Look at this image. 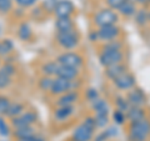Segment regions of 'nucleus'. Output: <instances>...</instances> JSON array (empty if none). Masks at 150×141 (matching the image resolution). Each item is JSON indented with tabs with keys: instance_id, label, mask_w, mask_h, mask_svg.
I'll return each mask as SVG.
<instances>
[{
	"instance_id": "nucleus-1",
	"label": "nucleus",
	"mask_w": 150,
	"mask_h": 141,
	"mask_svg": "<svg viewBox=\"0 0 150 141\" xmlns=\"http://www.w3.org/2000/svg\"><path fill=\"white\" fill-rule=\"evenodd\" d=\"M150 136V120L146 117L143 120L130 123L129 126V141H146Z\"/></svg>"
},
{
	"instance_id": "nucleus-2",
	"label": "nucleus",
	"mask_w": 150,
	"mask_h": 141,
	"mask_svg": "<svg viewBox=\"0 0 150 141\" xmlns=\"http://www.w3.org/2000/svg\"><path fill=\"white\" fill-rule=\"evenodd\" d=\"M99 61L104 68H109V66H112V65L121 64L124 61L123 50L104 48L99 55Z\"/></svg>"
},
{
	"instance_id": "nucleus-3",
	"label": "nucleus",
	"mask_w": 150,
	"mask_h": 141,
	"mask_svg": "<svg viewBox=\"0 0 150 141\" xmlns=\"http://www.w3.org/2000/svg\"><path fill=\"white\" fill-rule=\"evenodd\" d=\"M93 109L95 111V120L98 124V128H104L108 125L109 121V107L105 100L103 99H96L95 101H93Z\"/></svg>"
},
{
	"instance_id": "nucleus-4",
	"label": "nucleus",
	"mask_w": 150,
	"mask_h": 141,
	"mask_svg": "<svg viewBox=\"0 0 150 141\" xmlns=\"http://www.w3.org/2000/svg\"><path fill=\"white\" fill-rule=\"evenodd\" d=\"M119 20V16L112 9L108 8V9H101L99 10L95 16H94V23L98 26H105V25H114L116 24Z\"/></svg>"
},
{
	"instance_id": "nucleus-5",
	"label": "nucleus",
	"mask_w": 150,
	"mask_h": 141,
	"mask_svg": "<svg viewBox=\"0 0 150 141\" xmlns=\"http://www.w3.org/2000/svg\"><path fill=\"white\" fill-rule=\"evenodd\" d=\"M75 85V80H67L63 78L56 76L53 80V86L50 89V92L54 95H63L68 91H73Z\"/></svg>"
},
{
	"instance_id": "nucleus-6",
	"label": "nucleus",
	"mask_w": 150,
	"mask_h": 141,
	"mask_svg": "<svg viewBox=\"0 0 150 141\" xmlns=\"http://www.w3.org/2000/svg\"><path fill=\"white\" fill-rule=\"evenodd\" d=\"M56 40L60 44V46H63L67 50H71L79 43V36L75 32V30L71 31H63V32H58L56 35Z\"/></svg>"
},
{
	"instance_id": "nucleus-7",
	"label": "nucleus",
	"mask_w": 150,
	"mask_h": 141,
	"mask_svg": "<svg viewBox=\"0 0 150 141\" xmlns=\"http://www.w3.org/2000/svg\"><path fill=\"white\" fill-rule=\"evenodd\" d=\"M96 34H98V40L109 43V41L118 39V36L120 35V27L116 24L100 26L99 29L96 30Z\"/></svg>"
},
{
	"instance_id": "nucleus-8",
	"label": "nucleus",
	"mask_w": 150,
	"mask_h": 141,
	"mask_svg": "<svg viewBox=\"0 0 150 141\" xmlns=\"http://www.w3.org/2000/svg\"><path fill=\"white\" fill-rule=\"evenodd\" d=\"M56 61L63 66L79 69L83 65V58L76 53H64L56 59Z\"/></svg>"
},
{
	"instance_id": "nucleus-9",
	"label": "nucleus",
	"mask_w": 150,
	"mask_h": 141,
	"mask_svg": "<svg viewBox=\"0 0 150 141\" xmlns=\"http://www.w3.org/2000/svg\"><path fill=\"white\" fill-rule=\"evenodd\" d=\"M114 85L120 91H129L135 87V76L131 73L126 71L114 80Z\"/></svg>"
},
{
	"instance_id": "nucleus-10",
	"label": "nucleus",
	"mask_w": 150,
	"mask_h": 141,
	"mask_svg": "<svg viewBox=\"0 0 150 141\" xmlns=\"http://www.w3.org/2000/svg\"><path fill=\"white\" fill-rule=\"evenodd\" d=\"M94 131L95 130H93L88 125L81 123L73 131V141H91L94 136Z\"/></svg>"
},
{
	"instance_id": "nucleus-11",
	"label": "nucleus",
	"mask_w": 150,
	"mask_h": 141,
	"mask_svg": "<svg viewBox=\"0 0 150 141\" xmlns=\"http://www.w3.org/2000/svg\"><path fill=\"white\" fill-rule=\"evenodd\" d=\"M129 104L131 106H142L144 107V105L146 104V96L143 92L142 89L139 87H133L131 90L128 91V95H126Z\"/></svg>"
},
{
	"instance_id": "nucleus-12",
	"label": "nucleus",
	"mask_w": 150,
	"mask_h": 141,
	"mask_svg": "<svg viewBox=\"0 0 150 141\" xmlns=\"http://www.w3.org/2000/svg\"><path fill=\"white\" fill-rule=\"evenodd\" d=\"M36 121V115L31 111H25L16 117H13L11 124L14 128H24V126H31Z\"/></svg>"
},
{
	"instance_id": "nucleus-13",
	"label": "nucleus",
	"mask_w": 150,
	"mask_h": 141,
	"mask_svg": "<svg viewBox=\"0 0 150 141\" xmlns=\"http://www.w3.org/2000/svg\"><path fill=\"white\" fill-rule=\"evenodd\" d=\"M54 11L58 18H63V16H70L74 11V5L70 0H59L55 4Z\"/></svg>"
},
{
	"instance_id": "nucleus-14",
	"label": "nucleus",
	"mask_w": 150,
	"mask_h": 141,
	"mask_svg": "<svg viewBox=\"0 0 150 141\" xmlns=\"http://www.w3.org/2000/svg\"><path fill=\"white\" fill-rule=\"evenodd\" d=\"M145 117H146L145 110L142 106H130L129 110L126 111V119H128L130 123H135V121L143 120Z\"/></svg>"
},
{
	"instance_id": "nucleus-15",
	"label": "nucleus",
	"mask_w": 150,
	"mask_h": 141,
	"mask_svg": "<svg viewBox=\"0 0 150 141\" xmlns=\"http://www.w3.org/2000/svg\"><path fill=\"white\" fill-rule=\"evenodd\" d=\"M74 105H67V106H59L54 112V117L56 121H65L74 114Z\"/></svg>"
},
{
	"instance_id": "nucleus-16",
	"label": "nucleus",
	"mask_w": 150,
	"mask_h": 141,
	"mask_svg": "<svg viewBox=\"0 0 150 141\" xmlns=\"http://www.w3.org/2000/svg\"><path fill=\"white\" fill-rule=\"evenodd\" d=\"M138 4L131 1V0H125V1L121 4V6L119 8V13L121 14L123 16H126V18H131L134 16L135 14L138 11Z\"/></svg>"
},
{
	"instance_id": "nucleus-17",
	"label": "nucleus",
	"mask_w": 150,
	"mask_h": 141,
	"mask_svg": "<svg viewBox=\"0 0 150 141\" xmlns=\"http://www.w3.org/2000/svg\"><path fill=\"white\" fill-rule=\"evenodd\" d=\"M128 70H126V66L124 65V63L121 64H116V65H112V66H109V68H105V75L110 80H114L116 78H119L120 75H123L124 73H126Z\"/></svg>"
},
{
	"instance_id": "nucleus-18",
	"label": "nucleus",
	"mask_w": 150,
	"mask_h": 141,
	"mask_svg": "<svg viewBox=\"0 0 150 141\" xmlns=\"http://www.w3.org/2000/svg\"><path fill=\"white\" fill-rule=\"evenodd\" d=\"M78 74H79V69H74V68L63 66V65H60L56 76L67 79V80H75L78 78Z\"/></svg>"
},
{
	"instance_id": "nucleus-19",
	"label": "nucleus",
	"mask_w": 150,
	"mask_h": 141,
	"mask_svg": "<svg viewBox=\"0 0 150 141\" xmlns=\"http://www.w3.org/2000/svg\"><path fill=\"white\" fill-rule=\"evenodd\" d=\"M55 26H56V29H58V32L74 30V24H73L71 19H70V16L58 18V20L55 23Z\"/></svg>"
},
{
	"instance_id": "nucleus-20",
	"label": "nucleus",
	"mask_w": 150,
	"mask_h": 141,
	"mask_svg": "<svg viewBox=\"0 0 150 141\" xmlns=\"http://www.w3.org/2000/svg\"><path fill=\"white\" fill-rule=\"evenodd\" d=\"M78 100V94L75 91H68L63 94L58 100V106H67V105H74V102H76Z\"/></svg>"
},
{
	"instance_id": "nucleus-21",
	"label": "nucleus",
	"mask_w": 150,
	"mask_h": 141,
	"mask_svg": "<svg viewBox=\"0 0 150 141\" xmlns=\"http://www.w3.org/2000/svg\"><path fill=\"white\" fill-rule=\"evenodd\" d=\"M59 68H60V64L58 61H49L43 66V73L46 76H56Z\"/></svg>"
},
{
	"instance_id": "nucleus-22",
	"label": "nucleus",
	"mask_w": 150,
	"mask_h": 141,
	"mask_svg": "<svg viewBox=\"0 0 150 141\" xmlns=\"http://www.w3.org/2000/svg\"><path fill=\"white\" fill-rule=\"evenodd\" d=\"M14 135L16 139H23V137H29V136L35 135L33 126H24V128H16L14 130Z\"/></svg>"
},
{
	"instance_id": "nucleus-23",
	"label": "nucleus",
	"mask_w": 150,
	"mask_h": 141,
	"mask_svg": "<svg viewBox=\"0 0 150 141\" xmlns=\"http://www.w3.org/2000/svg\"><path fill=\"white\" fill-rule=\"evenodd\" d=\"M134 18H135V23L139 26H144L146 23H149V11L144 10V9H138Z\"/></svg>"
},
{
	"instance_id": "nucleus-24",
	"label": "nucleus",
	"mask_w": 150,
	"mask_h": 141,
	"mask_svg": "<svg viewBox=\"0 0 150 141\" xmlns=\"http://www.w3.org/2000/svg\"><path fill=\"white\" fill-rule=\"evenodd\" d=\"M23 112H24V106L21 104H19V102H15V104H10L8 111L5 112V115L9 117H16L20 114H23Z\"/></svg>"
},
{
	"instance_id": "nucleus-25",
	"label": "nucleus",
	"mask_w": 150,
	"mask_h": 141,
	"mask_svg": "<svg viewBox=\"0 0 150 141\" xmlns=\"http://www.w3.org/2000/svg\"><path fill=\"white\" fill-rule=\"evenodd\" d=\"M18 34H19V37H20L21 40H29L30 37H31V29H30V26L28 25V24H21L20 27H19V31H18Z\"/></svg>"
},
{
	"instance_id": "nucleus-26",
	"label": "nucleus",
	"mask_w": 150,
	"mask_h": 141,
	"mask_svg": "<svg viewBox=\"0 0 150 141\" xmlns=\"http://www.w3.org/2000/svg\"><path fill=\"white\" fill-rule=\"evenodd\" d=\"M130 106L131 105L129 104V101H128V99H126V97H121V96L116 97V107H118V110L123 111V112H125V114H126V111L129 110Z\"/></svg>"
},
{
	"instance_id": "nucleus-27",
	"label": "nucleus",
	"mask_w": 150,
	"mask_h": 141,
	"mask_svg": "<svg viewBox=\"0 0 150 141\" xmlns=\"http://www.w3.org/2000/svg\"><path fill=\"white\" fill-rule=\"evenodd\" d=\"M53 80L54 79H51L50 76H45L43 79H40L39 87L41 89V90H44V91H50L51 86H53Z\"/></svg>"
},
{
	"instance_id": "nucleus-28",
	"label": "nucleus",
	"mask_w": 150,
	"mask_h": 141,
	"mask_svg": "<svg viewBox=\"0 0 150 141\" xmlns=\"http://www.w3.org/2000/svg\"><path fill=\"white\" fill-rule=\"evenodd\" d=\"M10 82H11V76L0 69V89L8 87L9 85H10Z\"/></svg>"
},
{
	"instance_id": "nucleus-29",
	"label": "nucleus",
	"mask_w": 150,
	"mask_h": 141,
	"mask_svg": "<svg viewBox=\"0 0 150 141\" xmlns=\"http://www.w3.org/2000/svg\"><path fill=\"white\" fill-rule=\"evenodd\" d=\"M13 50V44L10 40H4L0 43V55H8Z\"/></svg>"
},
{
	"instance_id": "nucleus-30",
	"label": "nucleus",
	"mask_w": 150,
	"mask_h": 141,
	"mask_svg": "<svg viewBox=\"0 0 150 141\" xmlns=\"http://www.w3.org/2000/svg\"><path fill=\"white\" fill-rule=\"evenodd\" d=\"M10 104H11V102L9 101V99L4 97V96H0V114H4V115H5V112L8 111Z\"/></svg>"
},
{
	"instance_id": "nucleus-31",
	"label": "nucleus",
	"mask_w": 150,
	"mask_h": 141,
	"mask_svg": "<svg viewBox=\"0 0 150 141\" xmlns=\"http://www.w3.org/2000/svg\"><path fill=\"white\" fill-rule=\"evenodd\" d=\"M13 6V0H0V13H8Z\"/></svg>"
},
{
	"instance_id": "nucleus-32",
	"label": "nucleus",
	"mask_w": 150,
	"mask_h": 141,
	"mask_svg": "<svg viewBox=\"0 0 150 141\" xmlns=\"http://www.w3.org/2000/svg\"><path fill=\"white\" fill-rule=\"evenodd\" d=\"M105 1H106L108 8L112 9V10H119V8L121 6V4H123L125 0H105Z\"/></svg>"
},
{
	"instance_id": "nucleus-33",
	"label": "nucleus",
	"mask_w": 150,
	"mask_h": 141,
	"mask_svg": "<svg viewBox=\"0 0 150 141\" xmlns=\"http://www.w3.org/2000/svg\"><path fill=\"white\" fill-rule=\"evenodd\" d=\"M125 119H126V114H125V112H123V111H120V110L116 109V111L114 112V120L118 124H123L124 121H125Z\"/></svg>"
},
{
	"instance_id": "nucleus-34",
	"label": "nucleus",
	"mask_w": 150,
	"mask_h": 141,
	"mask_svg": "<svg viewBox=\"0 0 150 141\" xmlns=\"http://www.w3.org/2000/svg\"><path fill=\"white\" fill-rule=\"evenodd\" d=\"M0 135H3V136L9 135V128L5 123V120L1 116H0Z\"/></svg>"
},
{
	"instance_id": "nucleus-35",
	"label": "nucleus",
	"mask_w": 150,
	"mask_h": 141,
	"mask_svg": "<svg viewBox=\"0 0 150 141\" xmlns=\"http://www.w3.org/2000/svg\"><path fill=\"white\" fill-rule=\"evenodd\" d=\"M16 4L19 6L21 8H29L31 5H34V4L36 3V0H15Z\"/></svg>"
},
{
	"instance_id": "nucleus-36",
	"label": "nucleus",
	"mask_w": 150,
	"mask_h": 141,
	"mask_svg": "<svg viewBox=\"0 0 150 141\" xmlns=\"http://www.w3.org/2000/svg\"><path fill=\"white\" fill-rule=\"evenodd\" d=\"M1 70H3V71H5L8 75H10V76H13L14 73H15V68H14L13 65H10V64H6L5 66H3Z\"/></svg>"
},
{
	"instance_id": "nucleus-37",
	"label": "nucleus",
	"mask_w": 150,
	"mask_h": 141,
	"mask_svg": "<svg viewBox=\"0 0 150 141\" xmlns=\"http://www.w3.org/2000/svg\"><path fill=\"white\" fill-rule=\"evenodd\" d=\"M86 96H88V99H89V100H90L91 102H93V101H95L96 99H99V96H98V92L94 90V89H90V90L88 91Z\"/></svg>"
},
{
	"instance_id": "nucleus-38",
	"label": "nucleus",
	"mask_w": 150,
	"mask_h": 141,
	"mask_svg": "<svg viewBox=\"0 0 150 141\" xmlns=\"http://www.w3.org/2000/svg\"><path fill=\"white\" fill-rule=\"evenodd\" d=\"M18 141H45L44 137H40V136L33 135L29 136V137H23V139H18Z\"/></svg>"
},
{
	"instance_id": "nucleus-39",
	"label": "nucleus",
	"mask_w": 150,
	"mask_h": 141,
	"mask_svg": "<svg viewBox=\"0 0 150 141\" xmlns=\"http://www.w3.org/2000/svg\"><path fill=\"white\" fill-rule=\"evenodd\" d=\"M131 1L137 3L138 5H144V4H148V0H131Z\"/></svg>"
},
{
	"instance_id": "nucleus-40",
	"label": "nucleus",
	"mask_w": 150,
	"mask_h": 141,
	"mask_svg": "<svg viewBox=\"0 0 150 141\" xmlns=\"http://www.w3.org/2000/svg\"><path fill=\"white\" fill-rule=\"evenodd\" d=\"M149 23H150V10H149Z\"/></svg>"
},
{
	"instance_id": "nucleus-41",
	"label": "nucleus",
	"mask_w": 150,
	"mask_h": 141,
	"mask_svg": "<svg viewBox=\"0 0 150 141\" xmlns=\"http://www.w3.org/2000/svg\"><path fill=\"white\" fill-rule=\"evenodd\" d=\"M148 4H149V5H150V0H148Z\"/></svg>"
}]
</instances>
